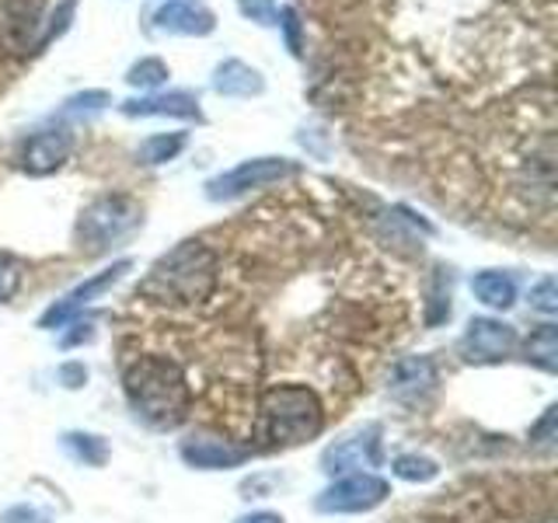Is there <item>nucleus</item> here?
I'll list each match as a JSON object with an SVG mask.
<instances>
[{
  "label": "nucleus",
  "mask_w": 558,
  "mask_h": 523,
  "mask_svg": "<svg viewBox=\"0 0 558 523\" xmlns=\"http://www.w3.org/2000/svg\"><path fill=\"white\" fill-rule=\"evenodd\" d=\"M409 523H555V475H506L450 488Z\"/></svg>",
  "instance_id": "nucleus-1"
},
{
  "label": "nucleus",
  "mask_w": 558,
  "mask_h": 523,
  "mask_svg": "<svg viewBox=\"0 0 558 523\" xmlns=\"http://www.w3.org/2000/svg\"><path fill=\"white\" fill-rule=\"evenodd\" d=\"M122 388L144 423L174 429L192 418V391L179 363L157 353H122Z\"/></svg>",
  "instance_id": "nucleus-2"
},
{
  "label": "nucleus",
  "mask_w": 558,
  "mask_h": 523,
  "mask_svg": "<svg viewBox=\"0 0 558 523\" xmlns=\"http://www.w3.org/2000/svg\"><path fill=\"white\" fill-rule=\"evenodd\" d=\"M328 423V405L307 384H276L255 398L252 440L266 450L314 440Z\"/></svg>",
  "instance_id": "nucleus-3"
},
{
  "label": "nucleus",
  "mask_w": 558,
  "mask_h": 523,
  "mask_svg": "<svg viewBox=\"0 0 558 523\" xmlns=\"http://www.w3.org/2000/svg\"><path fill=\"white\" fill-rule=\"evenodd\" d=\"M140 223V209L136 203L122 199V196H105L92 203L81 217V241L92 252H105L109 244L122 241L133 227Z\"/></svg>",
  "instance_id": "nucleus-4"
},
{
  "label": "nucleus",
  "mask_w": 558,
  "mask_h": 523,
  "mask_svg": "<svg viewBox=\"0 0 558 523\" xmlns=\"http://www.w3.org/2000/svg\"><path fill=\"white\" fill-rule=\"evenodd\" d=\"M296 174V165L283 161V157H258V161H244L234 171L220 174V179L209 182V196L214 199H231L241 196L248 188H266L276 182H287Z\"/></svg>",
  "instance_id": "nucleus-5"
},
{
  "label": "nucleus",
  "mask_w": 558,
  "mask_h": 523,
  "mask_svg": "<svg viewBox=\"0 0 558 523\" xmlns=\"http://www.w3.org/2000/svg\"><path fill=\"white\" fill-rule=\"evenodd\" d=\"M388 499V482L377 475H345L318 496L322 513H366Z\"/></svg>",
  "instance_id": "nucleus-6"
},
{
  "label": "nucleus",
  "mask_w": 558,
  "mask_h": 523,
  "mask_svg": "<svg viewBox=\"0 0 558 523\" xmlns=\"http://www.w3.org/2000/svg\"><path fill=\"white\" fill-rule=\"evenodd\" d=\"M122 272H130V262L122 258V262H116L112 269H105V272H98L95 279H87L84 287H77V290H70L63 301H57L52 304L46 314H43V328H60V325H66L70 318H77V314L95 301V296H101L109 287H116L119 279H122Z\"/></svg>",
  "instance_id": "nucleus-7"
},
{
  "label": "nucleus",
  "mask_w": 558,
  "mask_h": 523,
  "mask_svg": "<svg viewBox=\"0 0 558 523\" xmlns=\"http://www.w3.org/2000/svg\"><path fill=\"white\" fill-rule=\"evenodd\" d=\"M513 349H517V331L510 325L493 321V318H475L468 325V336H464L468 360H478V363L502 360V356H510Z\"/></svg>",
  "instance_id": "nucleus-8"
},
{
  "label": "nucleus",
  "mask_w": 558,
  "mask_h": 523,
  "mask_svg": "<svg viewBox=\"0 0 558 523\" xmlns=\"http://www.w3.org/2000/svg\"><path fill=\"white\" fill-rule=\"evenodd\" d=\"M380 464V426H366L325 453L328 475H342L349 467H377Z\"/></svg>",
  "instance_id": "nucleus-9"
},
{
  "label": "nucleus",
  "mask_w": 558,
  "mask_h": 523,
  "mask_svg": "<svg viewBox=\"0 0 558 523\" xmlns=\"http://www.w3.org/2000/svg\"><path fill=\"white\" fill-rule=\"evenodd\" d=\"M70 147H74V136L66 130H46V133H35L25 150H22V165L28 174H49L57 171L66 157H70Z\"/></svg>",
  "instance_id": "nucleus-10"
},
{
  "label": "nucleus",
  "mask_w": 558,
  "mask_h": 523,
  "mask_svg": "<svg viewBox=\"0 0 558 523\" xmlns=\"http://www.w3.org/2000/svg\"><path fill=\"white\" fill-rule=\"evenodd\" d=\"M182 458L192 467H206V471H217V467H234L248 458V450L231 443V440H209V436H192V440L182 443Z\"/></svg>",
  "instance_id": "nucleus-11"
},
{
  "label": "nucleus",
  "mask_w": 558,
  "mask_h": 523,
  "mask_svg": "<svg viewBox=\"0 0 558 523\" xmlns=\"http://www.w3.org/2000/svg\"><path fill=\"white\" fill-rule=\"evenodd\" d=\"M436 384V370L426 356H409V360H398L391 366V394L401 401H412L418 394H426Z\"/></svg>",
  "instance_id": "nucleus-12"
},
{
  "label": "nucleus",
  "mask_w": 558,
  "mask_h": 523,
  "mask_svg": "<svg viewBox=\"0 0 558 523\" xmlns=\"http://www.w3.org/2000/svg\"><path fill=\"white\" fill-rule=\"evenodd\" d=\"M157 25L179 35H206L214 32V14L196 0H171V4L157 11Z\"/></svg>",
  "instance_id": "nucleus-13"
},
{
  "label": "nucleus",
  "mask_w": 558,
  "mask_h": 523,
  "mask_svg": "<svg viewBox=\"0 0 558 523\" xmlns=\"http://www.w3.org/2000/svg\"><path fill=\"white\" fill-rule=\"evenodd\" d=\"M126 115H185V119H199V101L192 95H157L144 101H126L122 105Z\"/></svg>",
  "instance_id": "nucleus-14"
},
{
  "label": "nucleus",
  "mask_w": 558,
  "mask_h": 523,
  "mask_svg": "<svg viewBox=\"0 0 558 523\" xmlns=\"http://www.w3.org/2000/svg\"><path fill=\"white\" fill-rule=\"evenodd\" d=\"M471 290H475V296L482 304L488 307H510L513 304V296H517V287H513V279L506 276V272H478L475 279H471Z\"/></svg>",
  "instance_id": "nucleus-15"
},
{
  "label": "nucleus",
  "mask_w": 558,
  "mask_h": 523,
  "mask_svg": "<svg viewBox=\"0 0 558 523\" xmlns=\"http://www.w3.org/2000/svg\"><path fill=\"white\" fill-rule=\"evenodd\" d=\"M217 92L220 95H258L262 92V77L255 74L252 66L231 60V63H223L217 70Z\"/></svg>",
  "instance_id": "nucleus-16"
},
{
  "label": "nucleus",
  "mask_w": 558,
  "mask_h": 523,
  "mask_svg": "<svg viewBox=\"0 0 558 523\" xmlns=\"http://www.w3.org/2000/svg\"><path fill=\"white\" fill-rule=\"evenodd\" d=\"M185 147V133H165V136H150L144 147H140V161L144 165H165L174 154Z\"/></svg>",
  "instance_id": "nucleus-17"
},
{
  "label": "nucleus",
  "mask_w": 558,
  "mask_h": 523,
  "mask_svg": "<svg viewBox=\"0 0 558 523\" xmlns=\"http://www.w3.org/2000/svg\"><path fill=\"white\" fill-rule=\"evenodd\" d=\"M527 356L534 360V363H541L545 370H555V356H558V331H555V325H541L534 336H531V342H527Z\"/></svg>",
  "instance_id": "nucleus-18"
},
{
  "label": "nucleus",
  "mask_w": 558,
  "mask_h": 523,
  "mask_svg": "<svg viewBox=\"0 0 558 523\" xmlns=\"http://www.w3.org/2000/svg\"><path fill=\"white\" fill-rule=\"evenodd\" d=\"M395 475L405 482H433L440 475V467H436V461H429V458H418V453H401L395 461Z\"/></svg>",
  "instance_id": "nucleus-19"
},
{
  "label": "nucleus",
  "mask_w": 558,
  "mask_h": 523,
  "mask_svg": "<svg viewBox=\"0 0 558 523\" xmlns=\"http://www.w3.org/2000/svg\"><path fill=\"white\" fill-rule=\"evenodd\" d=\"M66 450L74 453L77 461H84V464H101V461H105V443L98 440V436L70 433V436H66Z\"/></svg>",
  "instance_id": "nucleus-20"
},
{
  "label": "nucleus",
  "mask_w": 558,
  "mask_h": 523,
  "mask_svg": "<svg viewBox=\"0 0 558 523\" xmlns=\"http://www.w3.org/2000/svg\"><path fill=\"white\" fill-rule=\"evenodd\" d=\"M22 287V262L11 258L8 252H0V304L11 301Z\"/></svg>",
  "instance_id": "nucleus-21"
},
{
  "label": "nucleus",
  "mask_w": 558,
  "mask_h": 523,
  "mask_svg": "<svg viewBox=\"0 0 558 523\" xmlns=\"http://www.w3.org/2000/svg\"><path fill=\"white\" fill-rule=\"evenodd\" d=\"M168 77V66L161 63V60H144V63H136L133 70H130V84L133 87H157Z\"/></svg>",
  "instance_id": "nucleus-22"
},
{
  "label": "nucleus",
  "mask_w": 558,
  "mask_h": 523,
  "mask_svg": "<svg viewBox=\"0 0 558 523\" xmlns=\"http://www.w3.org/2000/svg\"><path fill=\"white\" fill-rule=\"evenodd\" d=\"M244 17H252V22H262V25H276L279 14L272 8V0H238Z\"/></svg>",
  "instance_id": "nucleus-23"
},
{
  "label": "nucleus",
  "mask_w": 558,
  "mask_h": 523,
  "mask_svg": "<svg viewBox=\"0 0 558 523\" xmlns=\"http://www.w3.org/2000/svg\"><path fill=\"white\" fill-rule=\"evenodd\" d=\"M531 304L537 311H545V314H555L558 311V293H555V279H541V283L531 290Z\"/></svg>",
  "instance_id": "nucleus-24"
},
{
  "label": "nucleus",
  "mask_w": 558,
  "mask_h": 523,
  "mask_svg": "<svg viewBox=\"0 0 558 523\" xmlns=\"http://www.w3.org/2000/svg\"><path fill=\"white\" fill-rule=\"evenodd\" d=\"M287 28V42L293 52H301V25H296V14L293 11H283V22H279Z\"/></svg>",
  "instance_id": "nucleus-25"
},
{
  "label": "nucleus",
  "mask_w": 558,
  "mask_h": 523,
  "mask_svg": "<svg viewBox=\"0 0 558 523\" xmlns=\"http://www.w3.org/2000/svg\"><path fill=\"white\" fill-rule=\"evenodd\" d=\"M238 523H283L276 513H252V516H241Z\"/></svg>",
  "instance_id": "nucleus-26"
}]
</instances>
